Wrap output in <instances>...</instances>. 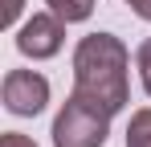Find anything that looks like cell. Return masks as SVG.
Instances as JSON below:
<instances>
[{
    "instance_id": "obj_1",
    "label": "cell",
    "mask_w": 151,
    "mask_h": 147,
    "mask_svg": "<svg viewBox=\"0 0 151 147\" xmlns=\"http://www.w3.org/2000/svg\"><path fill=\"white\" fill-rule=\"evenodd\" d=\"M127 66H131V53H127V45L114 33H90V37H82L78 49H74V94L106 106L110 115H119L131 102Z\"/></svg>"
},
{
    "instance_id": "obj_2",
    "label": "cell",
    "mask_w": 151,
    "mask_h": 147,
    "mask_svg": "<svg viewBox=\"0 0 151 147\" xmlns=\"http://www.w3.org/2000/svg\"><path fill=\"white\" fill-rule=\"evenodd\" d=\"M110 135V110L82 94H70L53 119V147H102Z\"/></svg>"
},
{
    "instance_id": "obj_3",
    "label": "cell",
    "mask_w": 151,
    "mask_h": 147,
    "mask_svg": "<svg viewBox=\"0 0 151 147\" xmlns=\"http://www.w3.org/2000/svg\"><path fill=\"white\" fill-rule=\"evenodd\" d=\"M61 45H65V21L57 12H33V21H25L17 33V49L33 61H45L53 53H61Z\"/></svg>"
},
{
    "instance_id": "obj_4",
    "label": "cell",
    "mask_w": 151,
    "mask_h": 147,
    "mask_svg": "<svg viewBox=\"0 0 151 147\" xmlns=\"http://www.w3.org/2000/svg\"><path fill=\"white\" fill-rule=\"evenodd\" d=\"M45 102H49V82H45L41 74H33V70L4 74V106H8L12 115L33 119V115L45 110Z\"/></svg>"
},
{
    "instance_id": "obj_5",
    "label": "cell",
    "mask_w": 151,
    "mask_h": 147,
    "mask_svg": "<svg viewBox=\"0 0 151 147\" xmlns=\"http://www.w3.org/2000/svg\"><path fill=\"white\" fill-rule=\"evenodd\" d=\"M127 147H151V106H143V110H135V115H131Z\"/></svg>"
},
{
    "instance_id": "obj_6",
    "label": "cell",
    "mask_w": 151,
    "mask_h": 147,
    "mask_svg": "<svg viewBox=\"0 0 151 147\" xmlns=\"http://www.w3.org/2000/svg\"><path fill=\"white\" fill-rule=\"evenodd\" d=\"M45 4H49V12H57L65 24L86 21V17L94 12V0H45Z\"/></svg>"
},
{
    "instance_id": "obj_7",
    "label": "cell",
    "mask_w": 151,
    "mask_h": 147,
    "mask_svg": "<svg viewBox=\"0 0 151 147\" xmlns=\"http://www.w3.org/2000/svg\"><path fill=\"white\" fill-rule=\"evenodd\" d=\"M135 66H139V78H143V90L151 94V37L139 45V53H135Z\"/></svg>"
},
{
    "instance_id": "obj_8",
    "label": "cell",
    "mask_w": 151,
    "mask_h": 147,
    "mask_svg": "<svg viewBox=\"0 0 151 147\" xmlns=\"http://www.w3.org/2000/svg\"><path fill=\"white\" fill-rule=\"evenodd\" d=\"M0 147H37V143H33L29 135H21V131H8V135L0 139Z\"/></svg>"
},
{
    "instance_id": "obj_9",
    "label": "cell",
    "mask_w": 151,
    "mask_h": 147,
    "mask_svg": "<svg viewBox=\"0 0 151 147\" xmlns=\"http://www.w3.org/2000/svg\"><path fill=\"white\" fill-rule=\"evenodd\" d=\"M127 4H131V12H135V17L151 21V0H127Z\"/></svg>"
},
{
    "instance_id": "obj_10",
    "label": "cell",
    "mask_w": 151,
    "mask_h": 147,
    "mask_svg": "<svg viewBox=\"0 0 151 147\" xmlns=\"http://www.w3.org/2000/svg\"><path fill=\"white\" fill-rule=\"evenodd\" d=\"M21 4H25V0H8V4H4V24H12L21 17Z\"/></svg>"
}]
</instances>
